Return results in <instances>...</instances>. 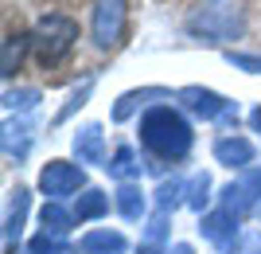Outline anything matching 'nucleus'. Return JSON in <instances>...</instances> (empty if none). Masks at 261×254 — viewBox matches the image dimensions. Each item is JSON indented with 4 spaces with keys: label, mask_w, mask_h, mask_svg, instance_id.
I'll use <instances>...</instances> for the list:
<instances>
[{
    "label": "nucleus",
    "mask_w": 261,
    "mask_h": 254,
    "mask_svg": "<svg viewBox=\"0 0 261 254\" xmlns=\"http://www.w3.org/2000/svg\"><path fill=\"white\" fill-rule=\"evenodd\" d=\"M172 254H191V246H187V243H179V246H172Z\"/></svg>",
    "instance_id": "obj_26"
},
{
    "label": "nucleus",
    "mask_w": 261,
    "mask_h": 254,
    "mask_svg": "<svg viewBox=\"0 0 261 254\" xmlns=\"http://www.w3.org/2000/svg\"><path fill=\"white\" fill-rule=\"evenodd\" d=\"M215 160L218 165H230V168L253 165V141H246V137H218L215 141Z\"/></svg>",
    "instance_id": "obj_9"
},
{
    "label": "nucleus",
    "mask_w": 261,
    "mask_h": 254,
    "mask_svg": "<svg viewBox=\"0 0 261 254\" xmlns=\"http://www.w3.org/2000/svg\"><path fill=\"white\" fill-rule=\"evenodd\" d=\"M109 211V196L106 192H98V188H86L82 196H78V203H74V219L82 223V219H101Z\"/></svg>",
    "instance_id": "obj_15"
},
{
    "label": "nucleus",
    "mask_w": 261,
    "mask_h": 254,
    "mask_svg": "<svg viewBox=\"0 0 261 254\" xmlns=\"http://www.w3.org/2000/svg\"><path fill=\"white\" fill-rule=\"evenodd\" d=\"M32 125L28 122H8L4 125V156L8 160H23V156L32 153Z\"/></svg>",
    "instance_id": "obj_11"
},
{
    "label": "nucleus",
    "mask_w": 261,
    "mask_h": 254,
    "mask_svg": "<svg viewBox=\"0 0 261 254\" xmlns=\"http://www.w3.org/2000/svg\"><path fill=\"white\" fill-rule=\"evenodd\" d=\"M207 192H211V176H207V172H195V176L187 180V199H184V203L191 211H203V207H207V199H211Z\"/></svg>",
    "instance_id": "obj_20"
},
{
    "label": "nucleus",
    "mask_w": 261,
    "mask_h": 254,
    "mask_svg": "<svg viewBox=\"0 0 261 254\" xmlns=\"http://www.w3.org/2000/svg\"><path fill=\"white\" fill-rule=\"evenodd\" d=\"M125 32V0H98L94 4V43L117 47Z\"/></svg>",
    "instance_id": "obj_6"
},
{
    "label": "nucleus",
    "mask_w": 261,
    "mask_h": 254,
    "mask_svg": "<svg viewBox=\"0 0 261 254\" xmlns=\"http://www.w3.org/2000/svg\"><path fill=\"white\" fill-rule=\"evenodd\" d=\"M74 246L66 243L63 235H51V231H39L32 239V254H70Z\"/></svg>",
    "instance_id": "obj_21"
},
{
    "label": "nucleus",
    "mask_w": 261,
    "mask_h": 254,
    "mask_svg": "<svg viewBox=\"0 0 261 254\" xmlns=\"http://www.w3.org/2000/svg\"><path fill=\"white\" fill-rule=\"evenodd\" d=\"M74 156H78V165H101L106 160V133H101V125H82L74 133Z\"/></svg>",
    "instance_id": "obj_8"
},
{
    "label": "nucleus",
    "mask_w": 261,
    "mask_h": 254,
    "mask_svg": "<svg viewBox=\"0 0 261 254\" xmlns=\"http://www.w3.org/2000/svg\"><path fill=\"white\" fill-rule=\"evenodd\" d=\"M109 176L113 180H125V184H129L133 176H141V156H137V149H133V145H121L117 153L109 156Z\"/></svg>",
    "instance_id": "obj_13"
},
{
    "label": "nucleus",
    "mask_w": 261,
    "mask_h": 254,
    "mask_svg": "<svg viewBox=\"0 0 261 254\" xmlns=\"http://www.w3.org/2000/svg\"><path fill=\"white\" fill-rule=\"evenodd\" d=\"M28 207H32V196H28V188H16V192H12V199H8V215H4V235H8V243L23 231Z\"/></svg>",
    "instance_id": "obj_12"
},
{
    "label": "nucleus",
    "mask_w": 261,
    "mask_h": 254,
    "mask_svg": "<svg viewBox=\"0 0 261 254\" xmlns=\"http://www.w3.org/2000/svg\"><path fill=\"white\" fill-rule=\"evenodd\" d=\"M250 125H253V129H257V133H261V106H257V110H253V113H250Z\"/></svg>",
    "instance_id": "obj_25"
},
{
    "label": "nucleus",
    "mask_w": 261,
    "mask_h": 254,
    "mask_svg": "<svg viewBox=\"0 0 261 254\" xmlns=\"http://www.w3.org/2000/svg\"><path fill=\"white\" fill-rule=\"evenodd\" d=\"M179 102H184V110H191L203 122H226V125L238 122V106L226 102L222 94H215V90H207V86H184L179 90Z\"/></svg>",
    "instance_id": "obj_4"
},
{
    "label": "nucleus",
    "mask_w": 261,
    "mask_h": 254,
    "mask_svg": "<svg viewBox=\"0 0 261 254\" xmlns=\"http://www.w3.org/2000/svg\"><path fill=\"white\" fill-rule=\"evenodd\" d=\"M82 180L86 176H82L78 165H70V160H47L43 172H39V188H43V196L63 199V196H70V192L82 188Z\"/></svg>",
    "instance_id": "obj_7"
},
{
    "label": "nucleus",
    "mask_w": 261,
    "mask_h": 254,
    "mask_svg": "<svg viewBox=\"0 0 261 254\" xmlns=\"http://www.w3.org/2000/svg\"><path fill=\"white\" fill-rule=\"evenodd\" d=\"M141 145L160 160H179L191 149V125L172 106H152L141 118Z\"/></svg>",
    "instance_id": "obj_1"
},
{
    "label": "nucleus",
    "mask_w": 261,
    "mask_h": 254,
    "mask_svg": "<svg viewBox=\"0 0 261 254\" xmlns=\"http://www.w3.org/2000/svg\"><path fill=\"white\" fill-rule=\"evenodd\" d=\"M187 32L203 43H230L242 35V8L238 0H199L187 12Z\"/></svg>",
    "instance_id": "obj_2"
},
{
    "label": "nucleus",
    "mask_w": 261,
    "mask_h": 254,
    "mask_svg": "<svg viewBox=\"0 0 261 254\" xmlns=\"http://www.w3.org/2000/svg\"><path fill=\"white\" fill-rule=\"evenodd\" d=\"M141 254H164V250H160V246H144Z\"/></svg>",
    "instance_id": "obj_27"
},
{
    "label": "nucleus",
    "mask_w": 261,
    "mask_h": 254,
    "mask_svg": "<svg viewBox=\"0 0 261 254\" xmlns=\"http://www.w3.org/2000/svg\"><path fill=\"white\" fill-rule=\"evenodd\" d=\"M164 235H168V215L160 211V215H156V219L148 223V246H160V239H164Z\"/></svg>",
    "instance_id": "obj_24"
},
{
    "label": "nucleus",
    "mask_w": 261,
    "mask_h": 254,
    "mask_svg": "<svg viewBox=\"0 0 261 254\" xmlns=\"http://www.w3.org/2000/svg\"><path fill=\"white\" fill-rule=\"evenodd\" d=\"M28 43H32V39H23V35H8V39H4V59H0V75H4V78L16 75V66H20Z\"/></svg>",
    "instance_id": "obj_19"
},
{
    "label": "nucleus",
    "mask_w": 261,
    "mask_h": 254,
    "mask_svg": "<svg viewBox=\"0 0 261 254\" xmlns=\"http://www.w3.org/2000/svg\"><path fill=\"white\" fill-rule=\"evenodd\" d=\"M78 250L82 254H125L129 250V239L121 231H106V227H101V231H90L86 239L78 243Z\"/></svg>",
    "instance_id": "obj_10"
},
{
    "label": "nucleus",
    "mask_w": 261,
    "mask_h": 254,
    "mask_svg": "<svg viewBox=\"0 0 261 254\" xmlns=\"http://www.w3.org/2000/svg\"><path fill=\"white\" fill-rule=\"evenodd\" d=\"M39 219H43V231H51V235H66V231H70V223H74V211L59 207V203L51 199V203H43Z\"/></svg>",
    "instance_id": "obj_17"
},
{
    "label": "nucleus",
    "mask_w": 261,
    "mask_h": 254,
    "mask_svg": "<svg viewBox=\"0 0 261 254\" xmlns=\"http://www.w3.org/2000/svg\"><path fill=\"white\" fill-rule=\"evenodd\" d=\"M35 102H39V90H32V86H20V90H8L4 94V110H32Z\"/></svg>",
    "instance_id": "obj_22"
},
{
    "label": "nucleus",
    "mask_w": 261,
    "mask_h": 254,
    "mask_svg": "<svg viewBox=\"0 0 261 254\" xmlns=\"http://www.w3.org/2000/svg\"><path fill=\"white\" fill-rule=\"evenodd\" d=\"M253 207H261V168H246L242 180H230L226 188H222V211H230L238 223Z\"/></svg>",
    "instance_id": "obj_5"
},
{
    "label": "nucleus",
    "mask_w": 261,
    "mask_h": 254,
    "mask_svg": "<svg viewBox=\"0 0 261 254\" xmlns=\"http://www.w3.org/2000/svg\"><path fill=\"white\" fill-rule=\"evenodd\" d=\"M74 39H78V24L70 16H63V12H47L43 20L35 24V35H32L35 59L43 66H59L74 51Z\"/></svg>",
    "instance_id": "obj_3"
},
{
    "label": "nucleus",
    "mask_w": 261,
    "mask_h": 254,
    "mask_svg": "<svg viewBox=\"0 0 261 254\" xmlns=\"http://www.w3.org/2000/svg\"><path fill=\"white\" fill-rule=\"evenodd\" d=\"M148 98H168V90L148 86V90H129V94H121L117 106H113V122H129L133 113H137V106H141V102H148Z\"/></svg>",
    "instance_id": "obj_14"
},
{
    "label": "nucleus",
    "mask_w": 261,
    "mask_h": 254,
    "mask_svg": "<svg viewBox=\"0 0 261 254\" xmlns=\"http://www.w3.org/2000/svg\"><path fill=\"white\" fill-rule=\"evenodd\" d=\"M90 90H94V78H86V82H82V86H78L74 94H70V98H66V106H63V110H59V122H66V118H70V113H74L78 106H86V98H90Z\"/></svg>",
    "instance_id": "obj_23"
},
{
    "label": "nucleus",
    "mask_w": 261,
    "mask_h": 254,
    "mask_svg": "<svg viewBox=\"0 0 261 254\" xmlns=\"http://www.w3.org/2000/svg\"><path fill=\"white\" fill-rule=\"evenodd\" d=\"M179 199H187V184L179 176H172V180H160V188H156V207L168 215V211L179 203Z\"/></svg>",
    "instance_id": "obj_18"
},
{
    "label": "nucleus",
    "mask_w": 261,
    "mask_h": 254,
    "mask_svg": "<svg viewBox=\"0 0 261 254\" xmlns=\"http://www.w3.org/2000/svg\"><path fill=\"white\" fill-rule=\"evenodd\" d=\"M113 203H117V211H121V215H125L129 223H137V219L144 215V192L137 188V184H121V188H117V199H113Z\"/></svg>",
    "instance_id": "obj_16"
}]
</instances>
